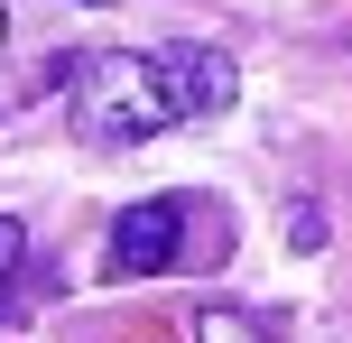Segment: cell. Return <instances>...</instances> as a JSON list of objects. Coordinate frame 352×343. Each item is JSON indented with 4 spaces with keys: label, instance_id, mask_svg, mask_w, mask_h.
Instances as JSON below:
<instances>
[{
    "label": "cell",
    "instance_id": "5",
    "mask_svg": "<svg viewBox=\"0 0 352 343\" xmlns=\"http://www.w3.org/2000/svg\"><path fill=\"white\" fill-rule=\"evenodd\" d=\"M19 251H28V232H19V214H0V269H19Z\"/></svg>",
    "mask_w": 352,
    "mask_h": 343
},
{
    "label": "cell",
    "instance_id": "1",
    "mask_svg": "<svg viewBox=\"0 0 352 343\" xmlns=\"http://www.w3.org/2000/svg\"><path fill=\"white\" fill-rule=\"evenodd\" d=\"M232 93H241V65L223 47H111L74 65L65 121L84 148H140L158 130L232 111Z\"/></svg>",
    "mask_w": 352,
    "mask_h": 343
},
{
    "label": "cell",
    "instance_id": "6",
    "mask_svg": "<svg viewBox=\"0 0 352 343\" xmlns=\"http://www.w3.org/2000/svg\"><path fill=\"white\" fill-rule=\"evenodd\" d=\"M0 37H10V10H0Z\"/></svg>",
    "mask_w": 352,
    "mask_h": 343
},
{
    "label": "cell",
    "instance_id": "3",
    "mask_svg": "<svg viewBox=\"0 0 352 343\" xmlns=\"http://www.w3.org/2000/svg\"><path fill=\"white\" fill-rule=\"evenodd\" d=\"M195 334H204V343H269V325H250L241 307H204V316H195Z\"/></svg>",
    "mask_w": 352,
    "mask_h": 343
},
{
    "label": "cell",
    "instance_id": "4",
    "mask_svg": "<svg viewBox=\"0 0 352 343\" xmlns=\"http://www.w3.org/2000/svg\"><path fill=\"white\" fill-rule=\"evenodd\" d=\"M287 241H297V251H324V214H316V204H297V214H287Z\"/></svg>",
    "mask_w": 352,
    "mask_h": 343
},
{
    "label": "cell",
    "instance_id": "2",
    "mask_svg": "<svg viewBox=\"0 0 352 343\" xmlns=\"http://www.w3.org/2000/svg\"><path fill=\"white\" fill-rule=\"evenodd\" d=\"M195 204H204V195H148V204H130V214L111 223L102 269H111V278H158V269H186V260H195V241H186Z\"/></svg>",
    "mask_w": 352,
    "mask_h": 343
}]
</instances>
